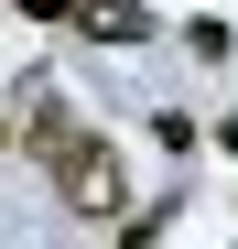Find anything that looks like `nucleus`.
I'll return each instance as SVG.
<instances>
[{"label": "nucleus", "mask_w": 238, "mask_h": 249, "mask_svg": "<svg viewBox=\"0 0 238 249\" xmlns=\"http://www.w3.org/2000/svg\"><path fill=\"white\" fill-rule=\"evenodd\" d=\"M217 152H227V162H238V119H217Z\"/></svg>", "instance_id": "obj_8"}, {"label": "nucleus", "mask_w": 238, "mask_h": 249, "mask_svg": "<svg viewBox=\"0 0 238 249\" xmlns=\"http://www.w3.org/2000/svg\"><path fill=\"white\" fill-rule=\"evenodd\" d=\"M87 33H98V44H141L152 11H141V0H87Z\"/></svg>", "instance_id": "obj_3"}, {"label": "nucleus", "mask_w": 238, "mask_h": 249, "mask_svg": "<svg viewBox=\"0 0 238 249\" xmlns=\"http://www.w3.org/2000/svg\"><path fill=\"white\" fill-rule=\"evenodd\" d=\"M54 195L76 206V217H119L130 206V174H119V152H108V130H87L65 162H54Z\"/></svg>", "instance_id": "obj_1"}, {"label": "nucleus", "mask_w": 238, "mask_h": 249, "mask_svg": "<svg viewBox=\"0 0 238 249\" xmlns=\"http://www.w3.org/2000/svg\"><path fill=\"white\" fill-rule=\"evenodd\" d=\"M22 22H87V0H22Z\"/></svg>", "instance_id": "obj_6"}, {"label": "nucleus", "mask_w": 238, "mask_h": 249, "mask_svg": "<svg viewBox=\"0 0 238 249\" xmlns=\"http://www.w3.org/2000/svg\"><path fill=\"white\" fill-rule=\"evenodd\" d=\"M11 152H22V130H11V108H0V162H11Z\"/></svg>", "instance_id": "obj_7"}, {"label": "nucleus", "mask_w": 238, "mask_h": 249, "mask_svg": "<svg viewBox=\"0 0 238 249\" xmlns=\"http://www.w3.org/2000/svg\"><path fill=\"white\" fill-rule=\"evenodd\" d=\"M163 228H173V206H141V217H130V238H119V249H152Z\"/></svg>", "instance_id": "obj_5"}, {"label": "nucleus", "mask_w": 238, "mask_h": 249, "mask_svg": "<svg viewBox=\"0 0 238 249\" xmlns=\"http://www.w3.org/2000/svg\"><path fill=\"white\" fill-rule=\"evenodd\" d=\"M76 141H87V119H76L65 98H33V119H22V162H44V174H54Z\"/></svg>", "instance_id": "obj_2"}, {"label": "nucleus", "mask_w": 238, "mask_h": 249, "mask_svg": "<svg viewBox=\"0 0 238 249\" xmlns=\"http://www.w3.org/2000/svg\"><path fill=\"white\" fill-rule=\"evenodd\" d=\"M152 141H163L173 162H184V152H206V130H195V119H184V108H163V119H152Z\"/></svg>", "instance_id": "obj_4"}]
</instances>
